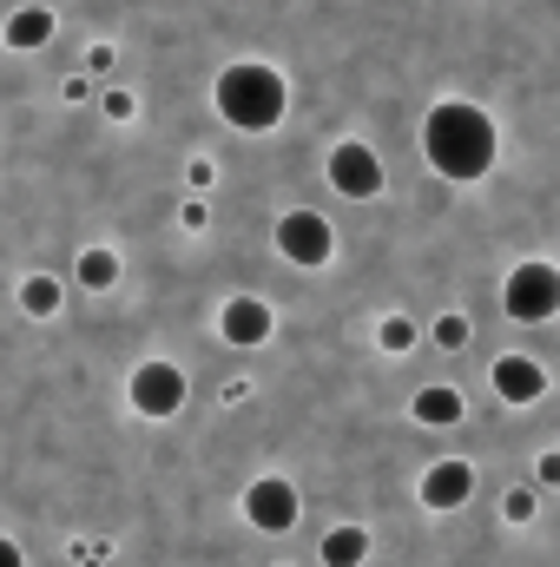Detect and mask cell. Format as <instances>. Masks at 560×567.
Here are the masks:
<instances>
[{
	"instance_id": "cell-6",
	"label": "cell",
	"mask_w": 560,
	"mask_h": 567,
	"mask_svg": "<svg viewBox=\"0 0 560 567\" xmlns=\"http://www.w3.org/2000/svg\"><path fill=\"white\" fill-rule=\"evenodd\" d=\"M297 488L283 482V475H258L251 488H245V522L258 528V535H283V528H297Z\"/></svg>"
},
{
	"instance_id": "cell-5",
	"label": "cell",
	"mask_w": 560,
	"mask_h": 567,
	"mask_svg": "<svg viewBox=\"0 0 560 567\" xmlns=\"http://www.w3.org/2000/svg\"><path fill=\"white\" fill-rule=\"evenodd\" d=\"M126 396H133V410H139V416L165 423V416H178V410H185V370H178V363H139V370H133V383H126Z\"/></svg>"
},
{
	"instance_id": "cell-9",
	"label": "cell",
	"mask_w": 560,
	"mask_h": 567,
	"mask_svg": "<svg viewBox=\"0 0 560 567\" xmlns=\"http://www.w3.org/2000/svg\"><path fill=\"white\" fill-rule=\"evenodd\" d=\"M422 508H435V515H448V508H462L468 495H475V468L468 462H435L428 475H422Z\"/></svg>"
},
{
	"instance_id": "cell-13",
	"label": "cell",
	"mask_w": 560,
	"mask_h": 567,
	"mask_svg": "<svg viewBox=\"0 0 560 567\" xmlns=\"http://www.w3.org/2000/svg\"><path fill=\"white\" fill-rule=\"evenodd\" d=\"M370 555V535L363 528H330L323 535V567H356Z\"/></svg>"
},
{
	"instance_id": "cell-20",
	"label": "cell",
	"mask_w": 560,
	"mask_h": 567,
	"mask_svg": "<svg viewBox=\"0 0 560 567\" xmlns=\"http://www.w3.org/2000/svg\"><path fill=\"white\" fill-rule=\"evenodd\" d=\"M535 475H541V482H548V488H560V449H548V455H541V462H535Z\"/></svg>"
},
{
	"instance_id": "cell-21",
	"label": "cell",
	"mask_w": 560,
	"mask_h": 567,
	"mask_svg": "<svg viewBox=\"0 0 560 567\" xmlns=\"http://www.w3.org/2000/svg\"><path fill=\"white\" fill-rule=\"evenodd\" d=\"M0 567H27V555H20V548H13L7 535H0Z\"/></svg>"
},
{
	"instance_id": "cell-8",
	"label": "cell",
	"mask_w": 560,
	"mask_h": 567,
	"mask_svg": "<svg viewBox=\"0 0 560 567\" xmlns=\"http://www.w3.org/2000/svg\"><path fill=\"white\" fill-rule=\"evenodd\" d=\"M218 337H225V343H238V350L271 343V303H265V297H231V303H225V317H218Z\"/></svg>"
},
{
	"instance_id": "cell-4",
	"label": "cell",
	"mask_w": 560,
	"mask_h": 567,
	"mask_svg": "<svg viewBox=\"0 0 560 567\" xmlns=\"http://www.w3.org/2000/svg\"><path fill=\"white\" fill-rule=\"evenodd\" d=\"M278 251L290 265L317 271V265L336 258V231H330V218H317V212H283L278 218Z\"/></svg>"
},
{
	"instance_id": "cell-17",
	"label": "cell",
	"mask_w": 560,
	"mask_h": 567,
	"mask_svg": "<svg viewBox=\"0 0 560 567\" xmlns=\"http://www.w3.org/2000/svg\"><path fill=\"white\" fill-rule=\"evenodd\" d=\"M435 343H442V350H462V343H468V317H455V310L435 317Z\"/></svg>"
},
{
	"instance_id": "cell-2",
	"label": "cell",
	"mask_w": 560,
	"mask_h": 567,
	"mask_svg": "<svg viewBox=\"0 0 560 567\" xmlns=\"http://www.w3.org/2000/svg\"><path fill=\"white\" fill-rule=\"evenodd\" d=\"M218 113H225V126H238V133H271L283 120V73L278 66H265V60H238V66H225L218 73Z\"/></svg>"
},
{
	"instance_id": "cell-7",
	"label": "cell",
	"mask_w": 560,
	"mask_h": 567,
	"mask_svg": "<svg viewBox=\"0 0 560 567\" xmlns=\"http://www.w3.org/2000/svg\"><path fill=\"white\" fill-rule=\"evenodd\" d=\"M330 185H336L343 198H376V192H383V158H376L370 145L343 140L330 152Z\"/></svg>"
},
{
	"instance_id": "cell-11",
	"label": "cell",
	"mask_w": 560,
	"mask_h": 567,
	"mask_svg": "<svg viewBox=\"0 0 560 567\" xmlns=\"http://www.w3.org/2000/svg\"><path fill=\"white\" fill-rule=\"evenodd\" d=\"M409 416H416L422 429H455V423H462V390H448V383H428V390H416Z\"/></svg>"
},
{
	"instance_id": "cell-16",
	"label": "cell",
	"mask_w": 560,
	"mask_h": 567,
	"mask_svg": "<svg viewBox=\"0 0 560 567\" xmlns=\"http://www.w3.org/2000/svg\"><path fill=\"white\" fill-rule=\"evenodd\" d=\"M376 343H383L390 357H403V350H416V323H409V317H383V323H376Z\"/></svg>"
},
{
	"instance_id": "cell-14",
	"label": "cell",
	"mask_w": 560,
	"mask_h": 567,
	"mask_svg": "<svg viewBox=\"0 0 560 567\" xmlns=\"http://www.w3.org/2000/svg\"><path fill=\"white\" fill-rule=\"evenodd\" d=\"M80 284L86 290H113L120 284V258L113 251H80Z\"/></svg>"
},
{
	"instance_id": "cell-12",
	"label": "cell",
	"mask_w": 560,
	"mask_h": 567,
	"mask_svg": "<svg viewBox=\"0 0 560 567\" xmlns=\"http://www.w3.org/2000/svg\"><path fill=\"white\" fill-rule=\"evenodd\" d=\"M46 40H53V13H46V7H20V13H7V47H13V53L46 47Z\"/></svg>"
},
{
	"instance_id": "cell-10",
	"label": "cell",
	"mask_w": 560,
	"mask_h": 567,
	"mask_svg": "<svg viewBox=\"0 0 560 567\" xmlns=\"http://www.w3.org/2000/svg\"><path fill=\"white\" fill-rule=\"evenodd\" d=\"M541 390H548V370H541L535 357H501V363H495V396H501V403L528 410V403H541Z\"/></svg>"
},
{
	"instance_id": "cell-3",
	"label": "cell",
	"mask_w": 560,
	"mask_h": 567,
	"mask_svg": "<svg viewBox=\"0 0 560 567\" xmlns=\"http://www.w3.org/2000/svg\"><path fill=\"white\" fill-rule=\"evenodd\" d=\"M501 303H508L515 323H548V317H560V265H548V258L515 265V271H508V290H501Z\"/></svg>"
},
{
	"instance_id": "cell-19",
	"label": "cell",
	"mask_w": 560,
	"mask_h": 567,
	"mask_svg": "<svg viewBox=\"0 0 560 567\" xmlns=\"http://www.w3.org/2000/svg\"><path fill=\"white\" fill-rule=\"evenodd\" d=\"M508 522H535V488H515L508 495Z\"/></svg>"
},
{
	"instance_id": "cell-1",
	"label": "cell",
	"mask_w": 560,
	"mask_h": 567,
	"mask_svg": "<svg viewBox=\"0 0 560 567\" xmlns=\"http://www.w3.org/2000/svg\"><path fill=\"white\" fill-rule=\"evenodd\" d=\"M495 120L481 113V106H468V100H442L428 120H422V152H428V165L442 172V178H455V185H475L488 165H495Z\"/></svg>"
},
{
	"instance_id": "cell-18",
	"label": "cell",
	"mask_w": 560,
	"mask_h": 567,
	"mask_svg": "<svg viewBox=\"0 0 560 567\" xmlns=\"http://www.w3.org/2000/svg\"><path fill=\"white\" fill-rule=\"evenodd\" d=\"M133 113H139V100H133L126 86H113V93H106V120H133Z\"/></svg>"
},
{
	"instance_id": "cell-15",
	"label": "cell",
	"mask_w": 560,
	"mask_h": 567,
	"mask_svg": "<svg viewBox=\"0 0 560 567\" xmlns=\"http://www.w3.org/2000/svg\"><path fill=\"white\" fill-rule=\"evenodd\" d=\"M20 310H27V317H53V310H60V284L53 278H27L20 284Z\"/></svg>"
}]
</instances>
